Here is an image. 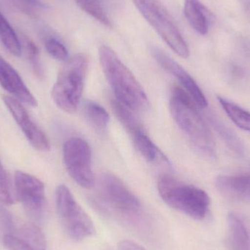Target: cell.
Listing matches in <instances>:
<instances>
[{
    "instance_id": "cell-2",
    "label": "cell",
    "mask_w": 250,
    "mask_h": 250,
    "mask_svg": "<svg viewBox=\"0 0 250 250\" xmlns=\"http://www.w3.org/2000/svg\"><path fill=\"white\" fill-rule=\"evenodd\" d=\"M195 104L182 88L175 86L172 89L170 110L173 120L201 154L213 158L215 156L214 140Z\"/></svg>"
},
{
    "instance_id": "cell-24",
    "label": "cell",
    "mask_w": 250,
    "mask_h": 250,
    "mask_svg": "<svg viewBox=\"0 0 250 250\" xmlns=\"http://www.w3.org/2000/svg\"><path fill=\"white\" fill-rule=\"evenodd\" d=\"M15 192L5 169L0 162V204L4 206L13 205L15 203Z\"/></svg>"
},
{
    "instance_id": "cell-26",
    "label": "cell",
    "mask_w": 250,
    "mask_h": 250,
    "mask_svg": "<svg viewBox=\"0 0 250 250\" xmlns=\"http://www.w3.org/2000/svg\"><path fill=\"white\" fill-rule=\"evenodd\" d=\"M0 233L3 236L7 235H14L16 233V226L13 216L10 211L4 208V205L0 204Z\"/></svg>"
},
{
    "instance_id": "cell-21",
    "label": "cell",
    "mask_w": 250,
    "mask_h": 250,
    "mask_svg": "<svg viewBox=\"0 0 250 250\" xmlns=\"http://www.w3.org/2000/svg\"><path fill=\"white\" fill-rule=\"evenodd\" d=\"M85 114L90 124L97 130L105 131L110 121V116L104 107L96 103H86L85 105Z\"/></svg>"
},
{
    "instance_id": "cell-9",
    "label": "cell",
    "mask_w": 250,
    "mask_h": 250,
    "mask_svg": "<svg viewBox=\"0 0 250 250\" xmlns=\"http://www.w3.org/2000/svg\"><path fill=\"white\" fill-rule=\"evenodd\" d=\"M100 189L105 203L121 214L136 215L141 211V204L138 198L114 175H103L100 181Z\"/></svg>"
},
{
    "instance_id": "cell-6",
    "label": "cell",
    "mask_w": 250,
    "mask_h": 250,
    "mask_svg": "<svg viewBox=\"0 0 250 250\" xmlns=\"http://www.w3.org/2000/svg\"><path fill=\"white\" fill-rule=\"evenodd\" d=\"M144 19L155 29L167 45L182 58L189 51L179 28L158 0H132Z\"/></svg>"
},
{
    "instance_id": "cell-19",
    "label": "cell",
    "mask_w": 250,
    "mask_h": 250,
    "mask_svg": "<svg viewBox=\"0 0 250 250\" xmlns=\"http://www.w3.org/2000/svg\"><path fill=\"white\" fill-rule=\"evenodd\" d=\"M219 103L230 120L238 127L250 132V113L231 101L222 97L217 98Z\"/></svg>"
},
{
    "instance_id": "cell-14",
    "label": "cell",
    "mask_w": 250,
    "mask_h": 250,
    "mask_svg": "<svg viewBox=\"0 0 250 250\" xmlns=\"http://www.w3.org/2000/svg\"><path fill=\"white\" fill-rule=\"evenodd\" d=\"M228 250H250L249 229L242 217L236 212L228 216Z\"/></svg>"
},
{
    "instance_id": "cell-13",
    "label": "cell",
    "mask_w": 250,
    "mask_h": 250,
    "mask_svg": "<svg viewBox=\"0 0 250 250\" xmlns=\"http://www.w3.org/2000/svg\"><path fill=\"white\" fill-rule=\"evenodd\" d=\"M0 64L3 70L1 86L18 98V101L32 107L38 106V101L31 93L21 77L13 66L0 56Z\"/></svg>"
},
{
    "instance_id": "cell-3",
    "label": "cell",
    "mask_w": 250,
    "mask_h": 250,
    "mask_svg": "<svg viewBox=\"0 0 250 250\" xmlns=\"http://www.w3.org/2000/svg\"><path fill=\"white\" fill-rule=\"evenodd\" d=\"M157 189L160 198L170 208L194 220H202L207 217L210 198L202 189L165 174L159 178Z\"/></svg>"
},
{
    "instance_id": "cell-10",
    "label": "cell",
    "mask_w": 250,
    "mask_h": 250,
    "mask_svg": "<svg viewBox=\"0 0 250 250\" xmlns=\"http://www.w3.org/2000/svg\"><path fill=\"white\" fill-rule=\"evenodd\" d=\"M4 104L8 108L12 117L19 125L31 145L41 151H48L51 148L49 140L43 131L29 117L20 101L8 95H3Z\"/></svg>"
},
{
    "instance_id": "cell-15",
    "label": "cell",
    "mask_w": 250,
    "mask_h": 250,
    "mask_svg": "<svg viewBox=\"0 0 250 250\" xmlns=\"http://www.w3.org/2000/svg\"><path fill=\"white\" fill-rule=\"evenodd\" d=\"M184 13L194 30L201 35L208 33L210 22L214 17L200 0H185Z\"/></svg>"
},
{
    "instance_id": "cell-29",
    "label": "cell",
    "mask_w": 250,
    "mask_h": 250,
    "mask_svg": "<svg viewBox=\"0 0 250 250\" xmlns=\"http://www.w3.org/2000/svg\"><path fill=\"white\" fill-rule=\"evenodd\" d=\"M242 4L244 7L248 10V13H250V0H242Z\"/></svg>"
},
{
    "instance_id": "cell-12",
    "label": "cell",
    "mask_w": 250,
    "mask_h": 250,
    "mask_svg": "<svg viewBox=\"0 0 250 250\" xmlns=\"http://www.w3.org/2000/svg\"><path fill=\"white\" fill-rule=\"evenodd\" d=\"M216 188L225 198L239 202L250 201V171L236 175H222Z\"/></svg>"
},
{
    "instance_id": "cell-4",
    "label": "cell",
    "mask_w": 250,
    "mask_h": 250,
    "mask_svg": "<svg viewBox=\"0 0 250 250\" xmlns=\"http://www.w3.org/2000/svg\"><path fill=\"white\" fill-rule=\"evenodd\" d=\"M88 68L87 56L78 54L67 60L60 70L53 86L51 96L57 106L64 112L71 114L77 111Z\"/></svg>"
},
{
    "instance_id": "cell-25",
    "label": "cell",
    "mask_w": 250,
    "mask_h": 250,
    "mask_svg": "<svg viewBox=\"0 0 250 250\" xmlns=\"http://www.w3.org/2000/svg\"><path fill=\"white\" fill-rule=\"evenodd\" d=\"M45 48L47 52L56 60L65 61L68 57V51L62 42L54 38L45 41Z\"/></svg>"
},
{
    "instance_id": "cell-5",
    "label": "cell",
    "mask_w": 250,
    "mask_h": 250,
    "mask_svg": "<svg viewBox=\"0 0 250 250\" xmlns=\"http://www.w3.org/2000/svg\"><path fill=\"white\" fill-rule=\"evenodd\" d=\"M56 206L62 225L70 239L81 242L95 234L93 221L65 185L57 188Z\"/></svg>"
},
{
    "instance_id": "cell-28",
    "label": "cell",
    "mask_w": 250,
    "mask_h": 250,
    "mask_svg": "<svg viewBox=\"0 0 250 250\" xmlns=\"http://www.w3.org/2000/svg\"><path fill=\"white\" fill-rule=\"evenodd\" d=\"M117 250H146L136 242L129 240H123L119 244Z\"/></svg>"
},
{
    "instance_id": "cell-1",
    "label": "cell",
    "mask_w": 250,
    "mask_h": 250,
    "mask_svg": "<svg viewBox=\"0 0 250 250\" xmlns=\"http://www.w3.org/2000/svg\"><path fill=\"white\" fill-rule=\"evenodd\" d=\"M99 57L103 71L117 101L132 111L147 109L146 94L115 51L107 45H102L99 49Z\"/></svg>"
},
{
    "instance_id": "cell-23",
    "label": "cell",
    "mask_w": 250,
    "mask_h": 250,
    "mask_svg": "<svg viewBox=\"0 0 250 250\" xmlns=\"http://www.w3.org/2000/svg\"><path fill=\"white\" fill-rule=\"evenodd\" d=\"M25 48L34 75L38 79H42L44 76V70L40 59L39 48L33 41L28 38L25 39Z\"/></svg>"
},
{
    "instance_id": "cell-17",
    "label": "cell",
    "mask_w": 250,
    "mask_h": 250,
    "mask_svg": "<svg viewBox=\"0 0 250 250\" xmlns=\"http://www.w3.org/2000/svg\"><path fill=\"white\" fill-rule=\"evenodd\" d=\"M130 136H132V141L138 152L146 160L150 163H154L160 160L165 163H169L166 156L148 138L143 128L131 134Z\"/></svg>"
},
{
    "instance_id": "cell-16",
    "label": "cell",
    "mask_w": 250,
    "mask_h": 250,
    "mask_svg": "<svg viewBox=\"0 0 250 250\" xmlns=\"http://www.w3.org/2000/svg\"><path fill=\"white\" fill-rule=\"evenodd\" d=\"M79 7L85 13L96 19L107 27H112L108 14L109 9L117 8L122 0H75Z\"/></svg>"
},
{
    "instance_id": "cell-7",
    "label": "cell",
    "mask_w": 250,
    "mask_h": 250,
    "mask_svg": "<svg viewBox=\"0 0 250 250\" xmlns=\"http://www.w3.org/2000/svg\"><path fill=\"white\" fill-rule=\"evenodd\" d=\"M63 160L70 177L82 188L91 189L95 185L92 168V153L89 144L81 138H71L64 143Z\"/></svg>"
},
{
    "instance_id": "cell-27",
    "label": "cell",
    "mask_w": 250,
    "mask_h": 250,
    "mask_svg": "<svg viewBox=\"0 0 250 250\" xmlns=\"http://www.w3.org/2000/svg\"><path fill=\"white\" fill-rule=\"evenodd\" d=\"M3 243L9 250H32L15 235L3 236Z\"/></svg>"
},
{
    "instance_id": "cell-22",
    "label": "cell",
    "mask_w": 250,
    "mask_h": 250,
    "mask_svg": "<svg viewBox=\"0 0 250 250\" xmlns=\"http://www.w3.org/2000/svg\"><path fill=\"white\" fill-rule=\"evenodd\" d=\"M209 120H211V124L214 126V129L226 141L229 146L237 154H242L243 146L241 144V141L238 138L237 135L216 117H210Z\"/></svg>"
},
{
    "instance_id": "cell-20",
    "label": "cell",
    "mask_w": 250,
    "mask_h": 250,
    "mask_svg": "<svg viewBox=\"0 0 250 250\" xmlns=\"http://www.w3.org/2000/svg\"><path fill=\"white\" fill-rule=\"evenodd\" d=\"M0 40L7 51L15 57L21 55V45L17 35L7 19L0 13Z\"/></svg>"
},
{
    "instance_id": "cell-8",
    "label": "cell",
    "mask_w": 250,
    "mask_h": 250,
    "mask_svg": "<svg viewBox=\"0 0 250 250\" xmlns=\"http://www.w3.org/2000/svg\"><path fill=\"white\" fill-rule=\"evenodd\" d=\"M16 198L21 202L25 211L32 220H41L45 207V185L38 178L23 171L14 175Z\"/></svg>"
},
{
    "instance_id": "cell-11",
    "label": "cell",
    "mask_w": 250,
    "mask_h": 250,
    "mask_svg": "<svg viewBox=\"0 0 250 250\" xmlns=\"http://www.w3.org/2000/svg\"><path fill=\"white\" fill-rule=\"evenodd\" d=\"M152 53L159 64L180 82L198 106L204 108L208 106V101L201 88L179 63L158 48H154Z\"/></svg>"
},
{
    "instance_id": "cell-18",
    "label": "cell",
    "mask_w": 250,
    "mask_h": 250,
    "mask_svg": "<svg viewBox=\"0 0 250 250\" xmlns=\"http://www.w3.org/2000/svg\"><path fill=\"white\" fill-rule=\"evenodd\" d=\"M19 239L32 250H46L45 235L33 223H26L19 230Z\"/></svg>"
}]
</instances>
